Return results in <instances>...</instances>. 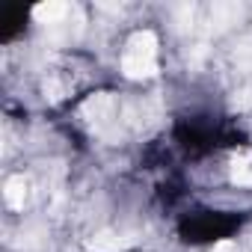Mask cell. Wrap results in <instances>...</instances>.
<instances>
[{
    "instance_id": "3",
    "label": "cell",
    "mask_w": 252,
    "mask_h": 252,
    "mask_svg": "<svg viewBox=\"0 0 252 252\" xmlns=\"http://www.w3.org/2000/svg\"><path fill=\"white\" fill-rule=\"evenodd\" d=\"M92 252H125V246H128V243H125L119 234H110V231H104V234H95L89 243H86Z\"/></svg>"
},
{
    "instance_id": "1",
    "label": "cell",
    "mask_w": 252,
    "mask_h": 252,
    "mask_svg": "<svg viewBox=\"0 0 252 252\" xmlns=\"http://www.w3.org/2000/svg\"><path fill=\"white\" fill-rule=\"evenodd\" d=\"M122 71L134 80L158 74V39H155V33L140 30L131 36L128 51L122 57Z\"/></svg>"
},
{
    "instance_id": "6",
    "label": "cell",
    "mask_w": 252,
    "mask_h": 252,
    "mask_svg": "<svg viewBox=\"0 0 252 252\" xmlns=\"http://www.w3.org/2000/svg\"><path fill=\"white\" fill-rule=\"evenodd\" d=\"M231 181H234V184H240V187H252V166H249V160H246V158L234 160Z\"/></svg>"
},
{
    "instance_id": "2",
    "label": "cell",
    "mask_w": 252,
    "mask_h": 252,
    "mask_svg": "<svg viewBox=\"0 0 252 252\" xmlns=\"http://www.w3.org/2000/svg\"><path fill=\"white\" fill-rule=\"evenodd\" d=\"M24 199H27V181H24L21 175L9 178V181L3 184V202L18 211V208H24Z\"/></svg>"
},
{
    "instance_id": "4",
    "label": "cell",
    "mask_w": 252,
    "mask_h": 252,
    "mask_svg": "<svg viewBox=\"0 0 252 252\" xmlns=\"http://www.w3.org/2000/svg\"><path fill=\"white\" fill-rule=\"evenodd\" d=\"M65 12H68V6H65V3H39V6L33 9L36 21H42V24H57Z\"/></svg>"
},
{
    "instance_id": "7",
    "label": "cell",
    "mask_w": 252,
    "mask_h": 252,
    "mask_svg": "<svg viewBox=\"0 0 252 252\" xmlns=\"http://www.w3.org/2000/svg\"><path fill=\"white\" fill-rule=\"evenodd\" d=\"M211 252H234V243H231V240H222V243H217Z\"/></svg>"
},
{
    "instance_id": "5",
    "label": "cell",
    "mask_w": 252,
    "mask_h": 252,
    "mask_svg": "<svg viewBox=\"0 0 252 252\" xmlns=\"http://www.w3.org/2000/svg\"><path fill=\"white\" fill-rule=\"evenodd\" d=\"M110 107H113V98L101 92V95H92V98H89V101L83 104V116L95 122V119H101V116H107V110H110Z\"/></svg>"
}]
</instances>
